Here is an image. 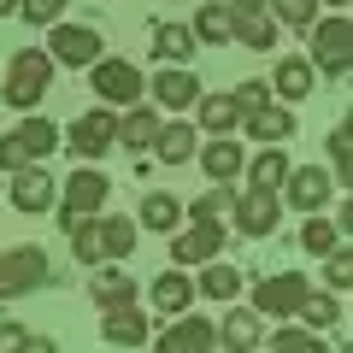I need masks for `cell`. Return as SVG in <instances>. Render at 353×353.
I'll use <instances>...</instances> for the list:
<instances>
[{
    "instance_id": "obj_8",
    "label": "cell",
    "mask_w": 353,
    "mask_h": 353,
    "mask_svg": "<svg viewBox=\"0 0 353 353\" xmlns=\"http://www.w3.org/2000/svg\"><path fill=\"white\" fill-rule=\"evenodd\" d=\"M88 83H94V94H101L106 106H130V101H141V71L130 59H94L88 65Z\"/></svg>"
},
{
    "instance_id": "obj_11",
    "label": "cell",
    "mask_w": 353,
    "mask_h": 353,
    "mask_svg": "<svg viewBox=\"0 0 353 353\" xmlns=\"http://www.w3.org/2000/svg\"><path fill=\"white\" fill-rule=\"evenodd\" d=\"M53 194H59V189H53V176L41 171V159H30V165H18V171H12V206L24 218L53 212Z\"/></svg>"
},
{
    "instance_id": "obj_15",
    "label": "cell",
    "mask_w": 353,
    "mask_h": 353,
    "mask_svg": "<svg viewBox=\"0 0 353 353\" xmlns=\"http://www.w3.org/2000/svg\"><path fill=\"white\" fill-rule=\"evenodd\" d=\"M88 301L101 306V312L130 306V301H136V277H130L118 259H101V271H94V283H88Z\"/></svg>"
},
{
    "instance_id": "obj_21",
    "label": "cell",
    "mask_w": 353,
    "mask_h": 353,
    "mask_svg": "<svg viewBox=\"0 0 353 353\" xmlns=\"http://www.w3.org/2000/svg\"><path fill=\"white\" fill-rule=\"evenodd\" d=\"M194 159H201V171L212 176V183H236V176H241V159H248V153H241L230 136H218V141H206V148H194Z\"/></svg>"
},
{
    "instance_id": "obj_9",
    "label": "cell",
    "mask_w": 353,
    "mask_h": 353,
    "mask_svg": "<svg viewBox=\"0 0 353 353\" xmlns=\"http://www.w3.org/2000/svg\"><path fill=\"white\" fill-rule=\"evenodd\" d=\"M306 289H312V283H306L301 271L259 277V283H253V312H259V318H294V306L306 301Z\"/></svg>"
},
{
    "instance_id": "obj_6",
    "label": "cell",
    "mask_w": 353,
    "mask_h": 353,
    "mask_svg": "<svg viewBox=\"0 0 353 353\" xmlns=\"http://www.w3.org/2000/svg\"><path fill=\"white\" fill-rule=\"evenodd\" d=\"M101 53H106V41H101V30H94V24H53V41H48V59L53 65L88 71Z\"/></svg>"
},
{
    "instance_id": "obj_3",
    "label": "cell",
    "mask_w": 353,
    "mask_h": 353,
    "mask_svg": "<svg viewBox=\"0 0 353 353\" xmlns=\"http://www.w3.org/2000/svg\"><path fill=\"white\" fill-rule=\"evenodd\" d=\"M48 277H53V265H48V253H41L36 241H24V248H6V253H0V301L36 294Z\"/></svg>"
},
{
    "instance_id": "obj_44",
    "label": "cell",
    "mask_w": 353,
    "mask_h": 353,
    "mask_svg": "<svg viewBox=\"0 0 353 353\" xmlns=\"http://www.w3.org/2000/svg\"><path fill=\"white\" fill-rule=\"evenodd\" d=\"M18 12V0H0V18H12Z\"/></svg>"
},
{
    "instance_id": "obj_42",
    "label": "cell",
    "mask_w": 353,
    "mask_h": 353,
    "mask_svg": "<svg viewBox=\"0 0 353 353\" xmlns=\"http://www.w3.org/2000/svg\"><path fill=\"white\" fill-rule=\"evenodd\" d=\"M30 341H36V336H30L24 324H0V353H6V347H30Z\"/></svg>"
},
{
    "instance_id": "obj_43",
    "label": "cell",
    "mask_w": 353,
    "mask_h": 353,
    "mask_svg": "<svg viewBox=\"0 0 353 353\" xmlns=\"http://www.w3.org/2000/svg\"><path fill=\"white\" fill-rule=\"evenodd\" d=\"M230 12H265V0H224Z\"/></svg>"
},
{
    "instance_id": "obj_14",
    "label": "cell",
    "mask_w": 353,
    "mask_h": 353,
    "mask_svg": "<svg viewBox=\"0 0 353 353\" xmlns=\"http://www.w3.org/2000/svg\"><path fill=\"white\" fill-rule=\"evenodd\" d=\"M153 101H159L165 112H189V106L201 101V77H194L189 65H165V71L153 77Z\"/></svg>"
},
{
    "instance_id": "obj_17",
    "label": "cell",
    "mask_w": 353,
    "mask_h": 353,
    "mask_svg": "<svg viewBox=\"0 0 353 353\" xmlns=\"http://www.w3.org/2000/svg\"><path fill=\"white\" fill-rule=\"evenodd\" d=\"M289 165H294V159L283 153V141H259V153L241 159V171H248V189H283Z\"/></svg>"
},
{
    "instance_id": "obj_25",
    "label": "cell",
    "mask_w": 353,
    "mask_h": 353,
    "mask_svg": "<svg viewBox=\"0 0 353 353\" xmlns=\"http://www.w3.org/2000/svg\"><path fill=\"white\" fill-rule=\"evenodd\" d=\"M136 236H141V230L130 224V218L101 212V253H106V259H136Z\"/></svg>"
},
{
    "instance_id": "obj_33",
    "label": "cell",
    "mask_w": 353,
    "mask_h": 353,
    "mask_svg": "<svg viewBox=\"0 0 353 353\" xmlns=\"http://www.w3.org/2000/svg\"><path fill=\"white\" fill-rule=\"evenodd\" d=\"M194 41L224 48L230 41V6H201V12H194Z\"/></svg>"
},
{
    "instance_id": "obj_41",
    "label": "cell",
    "mask_w": 353,
    "mask_h": 353,
    "mask_svg": "<svg viewBox=\"0 0 353 353\" xmlns=\"http://www.w3.org/2000/svg\"><path fill=\"white\" fill-rule=\"evenodd\" d=\"M330 165H336V176H347V124L330 130Z\"/></svg>"
},
{
    "instance_id": "obj_40",
    "label": "cell",
    "mask_w": 353,
    "mask_h": 353,
    "mask_svg": "<svg viewBox=\"0 0 353 353\" xmlns=\"http://www.w3.org/2000/svg\"><path fill=\"white\" fill-rule=\"evenodd\" d=\"M271 347H318V330H271Z\"/></svg>"
},
{
    "instance_id": "obj_18",
    "label": "cell",
    "mask_w": 353,
    "mask_h": 353,
    "mask_svg": "<svg viewBox=\"0 0 353 353\" xmlns=\"http://www.w3.org/2000/svg\"><path fill=\"white\" fill-rule=\"evenodd\" d=\"M194 294L230 306L241 294V271H236V265H224V253H212V259H201V283H194Z\"/></svg>"
},
{
    "instance_id": "obj_37",
    "label": "cell",
    "mask_w": 353,
    "mask_h": 353,
    "mask_svg": "<svg viewBox=\"0 0 353 353\" xmlns=\"http://www.w3.org/2000/svg\"><path fill=\"white\" fill-rule=\"evenodd\" d=\"M30 159H36V153L24 148L18 130H12V136H0V171H18V165H30Z\"/></svg>"
},
{
    "instance_id": "obj_26",
    "label": "cell",
    "mask_w": 353,
    "mask_h": 353,
    "mask_svg": "<svg viewBox=\"0 0 353 353\" xmlns=\"http://www.w3.org/2000/svg\"><path fill=\"white\" fill-rule=\"evenodd\" d=\"M312 59H301V53H289V59H277V94L283 101H306L312 94Z\"/></svg>"
},
{
    "instance_id": "obj_38",
    "label": "cell",
    "mask_w": 353,
    "mask_h": 353,
    "mask_svg": "<svg viewBox=\"0 0 353 353\" xmlns=\"http://www.w3.org/2000/svg\"><path fill=\"white\" fill-rule=\"evenodd\" d=\"M230 101H236V112H259V106L271 101V83H241Z\"/></svg>"
},
{
    "instance_id": "obj_32",
    "label": "cell",
    "mask_w": 353,
    "mask_h": 353,
    "mask_svg": "<svg viewBox=\"0 0 353 353\" xmlns=\"http://www.w3.org/2000/svg\"><path fill=\"white\" fill-rule=\"evenodd\" d=\"M294 312H301V318H306V330H318V336L341 324V301H336V294H312V289H306V301L294 306Z\"/></svg>"
},
{
    "instance_id": "obj_31",
    "label": "cell",
    "mask_w": 353,
    "mask_h": 353,
    "mask_svg": "<svg viewBox=\"0 0 353 353\" xmlns=\"http://www.w3.org/2000/svg\"><path fill=\"white\" fill-rule=\"evenodd\" d=\"M176 218H183V206H176V194L153 189L148 201H141V230H159V236H171V230H176Z\"/></svg>"
},
{
    "instance_id": "obj_24",
    "label": "cell",
    "mask_w": 353,
    "mask_h": 353,
    "mask_svg": "<svg viewBox=\"0 0 353 353\" xmlns=\"http://www.w3.org/2000/svg\"><path fill=\"white\" fill-rule=\"evenodd\" d=\"M194 148H201V141H194V130H189V124H171V118H165L159 136H153V153H159V165H189V159H194Z\"/></svg>"
},
{
    "instance_id": "obj_22",
    "label": "cell",
    "mask_w": 353,
    "mask_h": 353,
    "mask_svg": "<svg viewBox=\"0 0 353 353\" xmlns=\"http://www.w3.org/2000/svg\"><path fill=\"white\" fill-rule=\"evenodd\" d=\"M241 124H248L253 141H289L294 136V112L289 106H271V101H265L259 112H241Z\"/></svg>"
},
{
    "instance_id": "obj_27",
    "label": "cell",
    "mask_w": 353,
    "mask_h": 353,
    "mask_svg": "<svg viewBox=\"0 0 353 353\" xmlns=\"http://www.w3.org/2000/svg\"><path fill=\"white\" fill-rule=\"evenodd\" d=\"M194 53V30L183 24H153V59L159 65H183Z\"/></svg>"
},
{
    "instance_id": "obj_30",
    "label": "cell",
    "mask_w": 353,
    "mask_h": 353,
    "mask_svg": "<svg viewBox=\"0 0 353 353\" xmlns=\"http://www.w3.org/2000/svg\"><path fill=\"white\" fill-rule=\"evenodd\" d=\"M194 112H201V124L212 130V136H230V130L241 124V112H236V101H230V94H201V101H194Z\"/></svg>"
},
{
    "instance_id": "obj_39",
    "label": "cell",
    "mask_w": 353,
    "mask_h": 353,
    "mask_svg": "<svg viewBox=\"0 0 353 353\" xmlns=\"http://www.w3.org/2000/svg\"><path fill=\"white\" fill-rule=\"evenodd\" d=\"M324 259H330V271H324V277H330V289H347V283H353V265H347V248H336V253H324Z\"/></svg>"
},
{
    "instance_id": "obj_19",
    "label": "cell",
    "mask_w": 353,
    "mask_h": 353,
    "mask_svg": "<svg viewBox=\"0 0 353 353\" xmlns=\"http://www.w3.org/2000/svg\"><path fill=\"white\" fill-rule=\"evenodd\" d=\"M101 336L112 341V347H141V341H148V312H141L136 301L112 306V312H101Z\"/></svg>"
},
{
    "instance_id": "obj_16",
    "label": "cell",
    "mask_w": 353,
    "mask_h": 353,
    "mask_svg": "<svg viewBox=\"0 0 353 353\" xmlns=\"http://www.w3.org/2000/svg\"><path fill=\"white\" fill-rule=\"evenodd\" d=\"M148 301L159 306V312H189L194 301H201V294H194V277H183V265H171V271H159V277L148 283Z\"/></svg>"
},
{
    "instance_id": "obj_36",
    "label": "cell",
    "mask_w": 353,
    "mask_h": 353,
    "mask_svg": "<svg viewBox=\"0 0 353 353\" xmlns=\"http://www.w3.org/2000/svg\"><path fill=\"white\" fill-rule=\"evenodd\" d=\"M71 6V0H18V12H24V24H59V12Z\"/></svg>"
},
{
    "instance_id": "obj_35",
    "label": "cell",
    "mask_w": 353,
    "mask_h": 353,
    "mask_svg": "<svg viewBox=\"0 0 353 353\" xmlns=\"http://www.w3.org/2000/svg\"><path fill=\"white\" fill-rule=\"evenodd\" d=\"M265 6H277V24H294V30H312L318 18V0H265Z\"/></svg>"
},
{
    "instance_id": "obj_13",
    "label": "cell",
    "mask_w": 353,
    "mask_h": 353,
    "mask_svg": "<svg viewBox=\"0 0 353 353\" xmlns=\"http://www.w3.org/2000/svg\"><path fill=\"white\" fill-rule=\"evenodd\" d=\"M283 189H289L294 212H324V206H330V171H324V165H289Z\"/></svg>"
},
{
    "instance_id": "obj_2",
    "label": "cell",
    "mask_w": 353,
    "mask_h": 353,
    "mask_svg": "<svg viewBox=\"0 0 353 353\" xmlns=\"http://www.w3.org/2000/svg\"><path fill=\"white\" fill-rule=\"evenodd\" d=\"M347 65H353V24L341 12H330V18H312V71H324V77H347Z\"/></svg>"
},
{
    "instance_id": "obj_20",
    "label": "cell",
    "mask_w": 353,
    "mask_h": 353,
    "mask_svg": "<svg viewBox=\"0 0 353 353\" xmlns=\"http://www.w3.org/2000/svg\"><path fill=\"white\" fill-rule=\"evenodd\" d=\"M159 106H141V101H130V112L118 118V141H124L130 153H141V148H153V136H159Z\"/></svg>"
},
{
    "instance_id": "obj_34",
    "label": "cell",
    "mask_w": 353,
    "mask_h": 353,
    "mask_svg": "<svg viewBox=\"0 0 353 353\" xmlns=\"http://www.w3.org/2000/svg\"><path fill=\"white\" fill-rule=\"evenodd\" d=\"M18 136H24V148L36 153V159H48V153L59 148V130H53L48 118H24V124H18Z\"/></svg>"
},
{
    "instance_id": "obj_10",
    "label": "cell",
    "mask_w": 353,
    "mask_h": 353,
    "mask_svg": "<svg viewBox=\"0 0 353 353\" xmlns=\"http://www.w3.org/2000/svg\"><path fill=\"white\" fill-rule=\"evenodd\" d=\"M212 253H224V218H194L183 236H171V259L176 265H201V259H212Z\"/></svg>"
},
{
    "instance_id": "obj_4",
    "label": "cell",
    "mask_w": 353,
    "mask_h": 353,
    "mask_svg": "<svg viewBox=\"0 0 353 353\" xmlns=\"http://www.w3.org/2000/svg\"><path fill=\"white\" fill-rule=\"evenodd\" d=\"M101 206H106V176L94 171V165H77V171H71V183L59 189V224L71 230L77 218H94Z\"/></svg>"
},
{
    "instance_id": "obj_45",
    "label": "cell",
    "mask_w": 353,
    "mask_h": 353,
    "mask_svg": "<svg viewBox=\"0 0 353 353\" xmlns=\"http://www.w3.org/2000/svg\"><path fill=\"white\" fill-rule=\"evenodd\" d=\"M330 6H347V0H330Z\"/></svg>"
},
{
    "instance_id": "obj_28",
    "label": "cell",
    "mask_w": 353,
    "mask_h": 353,
    "mask_svg": "<svg viewBox=\"0 0 353 353\" xmlns=\"http://www.w3.org/2000/svg\"><path fill=\"white\" fill-rule=\"evenodd\" d=\"M301 248L312 253V259L336 253V248H341V224H336V218H324V212H306V224H301Z\"/></svg>"
},
{
    "instance_id": "obj_12",
    "label": "cell",
    "mask_w": 353,
    "mask_h": 353,
    "mask_svg": "<svg viewBox=\"0 0 353 353\" xmlns=\"http://www.w3.org/2000/svg\"><path fill=\"white\" fill-rule=\"evenodd\" d=\"M206 347H218V324L194 312H176L171 330L159 336V353H206Z\"/></svg>"
},
{
    "instance_id": "obj_29",
    "label": "cell",
    "mask_w": 353,
    "mask_h": 353,
    "mask_svg": "<svg viewBox=\"0 0 353 353\" xmlns=\"http://www.w3.org/2000/svg\"><path fill=\"white\" fill-rule=\"evenodd\" d=\"M224 347L230 353H253V347H259V312H253V306L224 312Z\"/></svg>"
},
{
    "instance_id": "obj_5",
    "label": "cell",
    "mask_w": 353,
    "mask_h": 353,
    "mask_svg": "<svg viewBox=\"0 0 353 353\" xmlns=\"http://www.w3.org/2000/svg\"><path fill=\"white\" fill-rule=\"evenodd\" d=\"M65 141H71V153H77V159H88V165L106 159V153H112V141H118V112L101 101L94 112H83V118L71 124V136H65Z\"/></svg>"
},
{
    "instance_id": "obj_23",
    "label": "cell",
    "mask_w": 353,
    "mask_h": 353,
    "mask_svg": "<svg viewBox=\"0 0 353 353\" xmlns=\"http://www.w3.org/2000/svg\"><path fill=\"white\" fill-rule=\"evenodd\" d=\"M230 36H236L241 48H253V53L277 48V24H271L265 12H230Z\"/></svg>"
},
{
    "instance_id": "obj_1",
    "label": "cell",
    "mask_w": 353,
    "mask_h": 353,
    "mask_svg": "<svg viewBox=\"0 0 353 353\" xmlns=\"http://www.w3.org/2000/svg\"><path fill=\"white\" fill-rule=\"evenodd\" d=\"M48 83H53V59L41 48H24V53H12V71H6V106L12 112H36L41 106V94H48Z\"/></svg>"
},
{
    "instance_id": "obj_7",
    "label": "cell",
    "mask_w": 353,
    "mask_h": 353,
    "mask_svg": "<svg viewBox=\"0 0 353 353\" xmlns=\"http://www.w3.org/2000/svg\"><path fill=\"white\" fill-rule=\"evenodd\" d=\"M230 224H236V236H277V224H283V212H277V189H248L236 201L230 194Z\"/></svg>"
}]
</instances>
